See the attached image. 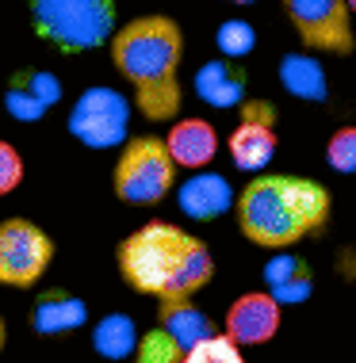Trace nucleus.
I'll list each match as a JSON object with an SVG mask.
<instances>
[{"instance_id": "f03ea898", "label": "nucleus", "mask_w": 356, "mask_h": 363, "mask_svg": "<svg viewBox=\"0 0 356 363\" xmlns=\"http://www.w3.org/2000/svg\"><path fill=\"white\" fill-rule=\"evenodd\" d=\"M119 276L150 298H192L215 276L211 249L173 222H150L119 245Z\"/></svg>"}, {"instance_id": "4be33fe9", "label": "nucleus", "mask_w": 356, "mask_h": 363, "mask_svg": "<svg viewBox=\"0 0 356 363\" xmlns=\"http://www.w3.org/2000/svg\"><path fill=\"white\" fill-rule=\"evenodd\" d=\"M180 356H184V348L157 325L153 333H146V337L138 340L134 363H180Z\"/></svg>"}, {"instance_id": "a878e982", "label": "nucleus", "mask_w": 356, "mask_h": 363, "mask_svg": "<svg viewBox=\"0 0 356 363\" xmlns=\"http://www.w3.org/2000/svg\"><path fill=\"white\" fill-rule=\"evenodd\" d=\"M230 4H253V0H230Z\"/></svg>"}, {"instance_id": "0eeeda50", "label": "nucleus", "mask_w": 356, "mask_h": 363, "mask_svg": "<svg viewBox=\"0 0 356 363\" xmlns=\"http://www.w3.org/2000/svg\"><path fill=\"white\" fill-rule=\"evenodd\" d=\"M54 260V241L27 218L0 222V283L35 287Z\"/></svg>"}, {"instance_id": "a211bd4d", "label": "nucleus", "mask_w": 356, "mask_h": 363, "mask_svg": "<svg viewBox=\"0 0 356 363\" xmlns=\"http://www.w3.org/2000/svg\"><path fill=\"white\" fill-rule=\"evenodd\" d=\"M280 84L288 88L291 96H299V100H318L322 104L325 96H330L318 57H311V54H288V57H280Z\"/></svg>"}, {"instance_id": "9d476101", "label": "nucleus", "mask_w": 356, "mask_h": 363, "mask_svg": "<svg viewBox=\"0 0 356 363\" xmlns=\"http://www.w3.org/2000/svg\"><path fill=\"white\" fill-rule=\"evenodd\" d=\"M280 329V298L272 291H253L242 294L230 310H226V337H234L242 348L264 345Z\"/></svg>"}, {"instance_id": "dca6fc26", "label": "nucleus", "mask_w": 356, "mask_h": 363, "mask_svg": "<svg viewBox=\"0 0 356 363\" xmlns=\"http://www.w3.org/2000/svg\"><path fill=\"white\" fill-rule=\"evenodd\" d=\"M157 321H161V329L169 333L184 352L195 348V345H203L207 337H215L211 318H207L192 298H165L161 310H157Z\"/></svg>"}, {"instance_id": "1a4fd4ad", "label": "nucleus", "mask_w": 356, "mask_h": 363, "mask_svg": "<svg viewBox=\"0 0 356 363\" xmlns=\"http://www.w3.org/2000/svg\"><path fill=\"white\" fill-rule=\"evenodd\" d=\"M276 153V111L269 100H245L242 104V123L230 134V157L242 172H261L269 169Z\"/></svg>"}, {"instance_id": "ddd939ff", "label": "nucleus", "mask_w": 356, "mask_h": 363, "mask_svg": "<svg viewBox=\"0 0 356 363\" xmlns=\"http://www.w3.org/2000/svg\"><path fill=\"white\" fill-rule=\"evenodd\" d=\"M195 96L211 107H237L245 104V69L234 57H215L195 73Z\"/></svg>"}, {"instance_id": "b1692460", "label": "nucleus", "mask_w": 356, "mask_h": 363, "mask_svg": "<svg viewBox=\"0 0 356 363\" xmlns=\"http://www.w3.org/2000/svg\"><path fill=\"white\" fill-rule=\"evenodd\" d=\"M23 184V157L12 142H0V195H12Z\"/></svg>"}, {"instance_id": "4468645a", "label": "nucleus", "mask_w": 356, "mask_h": 363, "mask_svg": "<svg viewBox=\"0 0 356 363\" xmlns=\"http://www.w3.org/2000/svg\"><path fill=\"white\" fill-rule=\"evenodd\" d=\"M180 211L188 214V218H219V214L230 211V203H234V188L222 180L219 172H195L192 180L180 188Z\"/></svg>"}, {"instance_id": "f8f14e48", "label": "nucleus", "mask_w": 356, "mask_h": 363, "mask_svg": "<svg viewBox=\"0 0 356 363\" xmlns=\"http://www.w3.org/2000/svg\"><path fill=\"white\" fill-rule=\"evenodd\" d=\"M169 142V153L180 169H207L219 153V130H215L207 119H176L173 130L165 134Z\"/></svg>"}, {"instance_id": "6e6552de", "label": "nucleus", "mask_w": 356, "mask_h": 363, "mask_svg": "<svg viewBox=\"0 0 356 363\" xmlns=\"http://www.w3.org/2000/svg\"><path fill=\"white\" fill-rule=\"evenodd\" d=\"M126 123H131V107L115 88H88L69 111V130L88 150H112L126 142Z\"/></svg>"}, {"instance_id": "6ab92c4d", "label": "nucleus", "mask_w": 356, "mask_h": 363, "mask_svg": "<svg viewBox=\"0 0 356 363\" xmlns=\"http://www.w3.org/2000/svg\"><path fill=\"white\" fill-rule=\"evenodd\" d=\"M138 345V329L126 313H107L100 325L92 329V348L104 359H126Z\"/></svg>"}, {"instance_id": "2eb2a0df", "label": "nucleus", "mask_w": 356, "mask_h": 363, "mask_svg": "<svg viewBox=\"0 0 356 363\" xmlns=\"http://www.w3.org/2000/svg\"><path fill=\"white\" fill-rule=\"evenodd\" d=\"M85 321H88L85 298H77V294H69V291H46V294H38L35 313H31V329L43 333V337H58V333L81 329Z\"/></svg>"}, {"instance_id": "412c9836", "label": "nucleus", "mask_w": 356, "mask_h": 363, "mask_svg": "<svg viewBox=\"0 0 356 363\" xmlns=\"http://www.w3.org/2000/svg\"><path fill=\"white\" fill-rule=\"evenodd\" d=\"M215 46H219L222 57H245L257 46V31L253 23H245V19H226V23L215 31Z\"/></svg>"}, {"instance_id": "393cba45", "label": "nucleus", "mask_w": 356, "mask_h": 363, "mask_svg": "<svg viewBox=\"0 0 356 363\" xmlns=\"http://www.w3.org/2000/svg\"><path fill=\"white\" fill-rule=\"evenodd\" d=\"M0 352H4V321H0Z\"/></svg>"}, {"instance_id": "bb28decb", "label": "nucleus", "mask_w": 356, "mask_h": 363, "mask_svg": "<svg viewBox=\"0 0 356 363\" xmlns=\"http://www.w3.org/2000/svg\"><path fill=\"white\" fill-rule=\"evenodd\" d=\"M349 8H352V16H356V0H349Z\"/></svg>"}, {"instance_id": "20e7f679", "label": "nucleus", "mask_w": 356, "mask_h": 363, "mask_svg": "<svg viewBox=\"0 0 356 363\" xmlns=\"http://www.w3.org/2000/svg\"><path fill=\"white\" fill-rule=\"evenodd\" d=\"M31 31L62 54H88L112 43L115 0H31Z\"/></svg>"}, {"instance_id": "9b49d317", "label": "nucleus", "mask_w": 356, "mask_h": 363, "mask_svg": "<svg viewBox=\"0 0 356 363\" xmlns=\"http://www.w3.org/2000/svg\"><path fill=\"white\" fill-rule=\"evenodd\" d=\"M62 100V81H58L54 73L46 69H23L12 77V84H8V96H4V107L8 115L19 123H35L43 119L50 107Z\"/></svg>"}, {"instance_id": "f257e3e1", "label": "nucleus", "mask_w": 356, "mask_h": 363, "mask_svg": "<svg viewBox=\"0 0 356 363\" xmlns=\"http://www.w3.org/2000/svg\"><path fill=\"white\" fill-rule=\"evenodd\" d=\"M180 57L184 35L169 16H138L112 35V62L134 88V104L150 123L180 115Z\"/></svg>"}, {"instance_id": "7ed1b4c3", "label": "nucleus", "mask_w": 356, "mask_h": 363, "mask_svg": "<svg viewBox=\"0 0 356 363\" xmlns=\"http://www.w3.org/2000/svg\"><path fill=\"white\" fill-rule=\"evenodd\" d=\"M330 222V191L306 176L264 172L237 195V225L261 249H288Z\"/></svg>"}, {"instance_id": "f3484780", "label": "nucleus", "mask_w": 356, "mask_h": 363, "mask_svg": "<svg viewBox=\"0 0 356 363\" xmlns=\"http://www.w3.org/2000/svg\"><path fill=\"white\" fill-rule=\"evenodd\" d=\"M264 287H269L276 298H280V306L288 302H306L311 298V268L299 260V257H276L269 260V268H264Z\"/></svg>"}, {"instance_id": "5701e85b", "label": "nucleus", "mask_w": 356, "mask_h": 363, "mask_svg": "<svg viewBox=\"0 0 356 363\" xmlns=\"http://www.w3.org/2000/svg\"><path fill=\"white\" fill-rule=\"evenodd\" d=\"M325 161H330L333 172H345V176L356 172V126L333 130L330 145H325Z\"/></svg>"}, {"instance_id": "423d86ee", "label": "nucleus", "mask_w": 356, "mask_h": 363, "mask_svg": "<svg viewBox=\"0 0 356 363\" xmlns=\"http://www.w3.org/2000/svg\"><path fill=\"white\" fill-rule=\"evenodd\" d=\"M295 35L303 38L306 50L314 54H352V8L349 0H284Z\"/></svg>"}, {"instance_id": "39448f33", "label": "nucleus", "mask_w": 356, "mask_h": 363, "mask_svg": "<svg viewBox=\"0 0 356 363\" xmlns=\"http://www.w3.org/2000/svg\"><path fill=\"white\" fill-rule=\"evenodd\" d=\"M176 169L169 142L157 134H134L123 142L115 161V195L131 207H157L176 188Z\"/></svg>"}, {"instance_id": "aec40b11", "label": "nucleus", "mask_w": 356, "mask_h": 363, "mask_svg": "<svg viewBox=\"0 0 356 363\" xmlns=\"http://www.w3.org/2000/svg\"><path fill=\"white\" fill-rule=\"evenodd\" d=\"M180 363H245L242 356V345H237L234 337H226V333H215V337H207L203 345L188 348Z\"/></svg>"}]
</instances>
